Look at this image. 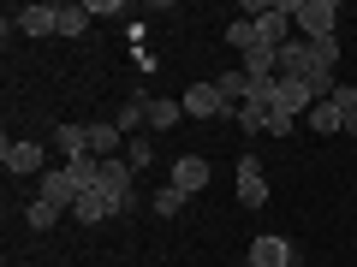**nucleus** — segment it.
Here are the masks:
<instances>
[{
  "mask_svg": "<svg viewBox=\"0 0 357 267\" xmlns=\"http://www.w3.org/2000/svg\"><path fill=\"white\" fill-rule=\"evenodd\" d=\"M333 65H340V36H328V42H304V36H292V42L280 48V77L310 83L321 102L333 95Z\"/></svg>",
  "mask_w": 357,
  "mask_h": 267,
  "instance_id": "f257e3e1",
  "label": "nucleus"
},
{
  "mask_svg": "<svg viewBox=\"0 0 357 267\" xmlns=\"http://www.w3.org/2000/svg\"><path fill=\"white\" fill-rule=\"evenodd\" d=\"M286 6H292V30L304 42L340 36V6H333V0H286Z\"/></svg>",
  "mask_w": 357,
  "mask_h": 267,
  "instance_id": "f03ea898",
  "label": "nucleus"
},
{
  "mask_svg": "<svg viewBox=\"0 0 357 267\" xmlns=\"http://www.w3.org/2000/svg\"><path fill=\"white\" fill-rule=\"evenodd\" d=\"M0 161H6V172H13V178H30V172H48V166H42V143H24V137H6V143H0Z\"/></svg>",
  "mask_w": 357,
  "mask_h": 267,
  "instance_id": "7ed1b4c3",
  "label": "nucleus"
},
{
  "mask_svg": "<svg viewBox=\"0 0 357 267\" xmlns=\"http://www.w3.org/2000/svg\"><path fill=\"white\" fill-rule=\"evenodd\" d=\"M131 178H137V172H131V166H126V154H119V161H102V178H96V184H102V191H107V202H114L119 214H126V208H131Z\"/></svg>",
  "mask_w": 357,
  "mask_h": 267,
  "instance_id": "20e7f679",
  "label": "nucleus"
},
{
  "mask_svg": "<svg viewBox=\"0 0 357 267\" xmlns=\"http://www.w3.org/2000/svg\"><path fill=\"white\" fill-rule=\"evenodd\" d=\"M232 184H238V202L244 208H268V178H262V161H256V154L238 161V178H232Z\"/></svg>",
  "mask_w": 357,
  "mask_h": 267,
  "instance_id": "39448f33",
  "label": "nucleus"
},
{
  "mask_svg": "<svg viewBox=\"0 0 357 267\" xmlns=\"http://www.w3.org/2000/svg\"><path fill=\"white\" fill-rule=\"evenodd\" d=\"M167 184H173V191H185V196L208 191V161H203V154H178L173 172H167Z\"/></svg>",
  "mask_w": 357,
  "mask_h": 267,
  "instance_id": "423d86ee",
  "label": "nucleus"
},
{
  "mask_svg": "<svg viewBox=\"0 0 357 267\" xmlns=\"http://www.w3.org/2000/svg\"><path fill=\"white\" fill-rule=\"evenodd\" d=\"M178 102H185V113H191V119H220V113H232L227 95H220L215 83H191L185 95H178Z\"/></svg>",
  "mask_w": 357,
  "mask_h": 267,
  "instance_id": "0eeeda50",
  "label": "nucleus"
},
{
  "mask_svg": "<svg viewBox=\"0 0 357 267\" xmlns=\"http://www.w3.org/2000/svg\"><path fill=\"white\" fill-rule=\"evenodd\" d=\"M321 102V95H316V89H310V83H298V77H280V89H274V113H310V107H316Z\"/></svg>",
  "mask_w": 357,
  "mask_h": 267,
  "instance_id": "6e6552de",
  "label": "nucleus"
},
{
  "mask_svg": "<svg viewBox=\"0 0 357 267\" xmlns=\"http://www.w3.org/2000/svg\"><path fill=\"white\" fill-rule=\"evenodd\" d=\"M107 214H119V208L107 202V191H102V184H89V191H77V202H72V220H77V226H102Z\"/></svg>",
  "mask_w": 357,
  "mask_h": 267,
  "instance_id": "1a4fd4ad",
  "label": "nucleus"
},
{
  "mask_svg": "<svg viewBox=\"0 0 357 267\" xmlns=\"http://www.w3.org/2000/svg\"><path fill=\"white\" fill-rule=\"evenodd\" d=\"M292 243L274 238V232H262V238H250V267H292Z\"/></svg>",
  "mask_w": 357,
  "mask_h": 267,
  "instance_id": "9d476101",
  "label": "nucleus"
},
{
  "mask_svg": "<svg viewBox=\"0 0 357 267\" xmlns=\"http://www.w3.org/2000/svg\"><path fill=\"white\" fill-rule=\"evenodd\" d=\"M89 154H96V161H119V154H126V131H119L114 119H96V125H89Z\"/></svg>",
  "mask_w": 357,
  "mask_h": 267,
  "instance_id": "9b49d317",
  "label": "nucleus"
},
{
  "mask_svg": "<svg viewBox=\"0 0 357 267\" xmlns=\"http://www.w3.org/2000/svg\"><path fill=\"white\" fill-rule=\"evenodd\" d=\"M36 184H42L36 196H42V202H54V208H72V202H77V184H72V172H66V166H48Z\"/></svg>",
  "mask_w": 357,
  "mask_h": 267,
  "instance_id": "f8f14e48",
  "label": "nucleus"
},
{
  "mask_svg": "<svg viewBox=\"0 0 357 267\" xmlns=\"http://www.w3.org/2000/svg\"><path fill=\"white\" fill-rule=\"evenodd\" d=\"M18 30L24 36H60V18H54V6H18Z\"/></svg>",
  "mask_w": 357,
  "mask_h": 267,
  "instance_id": "ddd939ff",
  "label": "nucleus"
},
{
  "mask_svg": "<svg viewBox=\"0 0 357 267\" xmlns=\"http://www.w3.org/2000/svg\"><path fill=\"white\" fill-rule=\"evenodd\" d=\"M54 18H60V36H84L89 30V0H60V6H54Z\"/></svg>",
  "mask_w": 357,
  "mask_h": 267,
  "instance_id": "4468645a",
  "label": "nucleus"
},
{
  "mask_svg": "<svg viewBox=\"0 0 357 267\" xmlns=\"http://www.w3.org/2000/svg\"><path fill=\"white\" fill-rule=\"evenodd\" d=\"M244 77H250V83L280 77V54H274V48H250V54H244Z\"/></svg>",
  "mask_w": 357,
  "mask_h": 267,
  "instance_id": "2eb2a0df",
  "label": "nucleus"
},
{
  "mask_svg": "<svg viewBox=\"0 0 357 267\" xmlns=\"http://www.w3.org/2000/svg\"><path fill=\"white\" fill-rule=\"evenodd\" d=\"M114 125L126 131V137H137V131L149 125V95H131V102H126V107L114 113Z\"/></svg>",
  "mask_w": 357,
  "mask_h": 267,
  "instance_id": "dca6fc26",
  "label": "nucleus"
},
{
  "mask_svg": "<svg viewBox=\"0 0 357 267\" xmlns=\"http://www.w3.org/2000/svg\"><path fill=\"white\" fill-rule=\"evenodd\" d=\"M304 119H310V131H316V137H333V131H345V113H340L333 102H316Z\"/></svg>",
  "mask_w": 357,
  "mask_h": 267,
  "instance_id": "f3484780",
  "label": "nucleus"
},
{
  "mask_svg": "<svg viewBox=\"0 0 357 267\" xmlns=\"http://www.w3.org/2000/svg\"><path fill=\"white\" fill-rule=\"evenodd\" d=\"M215 89L227 95V107H232V113H238V107H244V95H250V77H244V65H238V72H220V77H215Z\"/></svg>",
  "mask_w": 357,
  "mask_h": 267,
  "instance_id": "a211bd4d",
  "label": "nucleus"
},
{
  "mask_svg": "<svg viewBox=\"0 0 357 267\" xmlns=\"http://www.w3.org/2000/svg\"><path fill=\"white\" fill-rule=\"evenodd\" d=\"M178 119H185V102H161V95L149 102V131H173Z\"/></svg>",
  "mask_w": 357,
  "mask_h": 267,
  "instance_id": "6ab92c4d",
  "label": "nucleus"
},
{
  "mask_svg": "<svg viewBox=\"0 0 357 267\" xmlns=\"http://www.w3.org/2000/svg\"><path fill=\"white\" fill-rule=\"evenodd\" d=\"M54 143H60L66 161H77V154H89V125H60V137H54Z\"/></svg>",
  "mask_w": 357,
  "mask_h": 267,
  "instance_id": "aec40b11",
  "label": "nucleus"
},
{
  "mask_svg": "<svg viewBox=\"0 0 357 267\" xmlns=\"http://www.w3.org/2000/svg\"><path fill=\"white\" fill-rule=\"evenodd\" d=\"M126 166H131V172H143V166H155V143L143 137V131H137V137H126Z\"/></svg>",
  "mask_w": 357,
  "mask_h": 267,
  "instance_id": "412c9836",
  "label": "nucleus"
},
{
  "mask_svg": "<svg viewBox=\"0 0 357 267\" xmlns=\"http://www.w3.org/2000/svg\"><path fill=\"white\" fill-rule=\"evenodd\" d=\"M24 220H30V232H54L60 208H54V202H42V196H36V202H24Z\"/></svg>",
  "mask_w": 357,
  "mask_h": 267,
  "instance_id": "4be33fe9",
  "label": "nucleus"
},
{
  "mask_svg": "<svg viewBox=\"0 0 357 267\" xmlns=\"http://www.w3.org/2000/svg\"><path fill=\"white\" fill-rule=\"evenodd\" d=\"M227 42H232L238 54H250V48H256V24H250V18H232V24H227Z\"/></svg>",
  "mask_w": 357,
  "mask_h": 267,
  "instance_id": "5701e85b",
  "label": "nucleus"
},
{
  "mask_svg": "<svg viewBox=\"0 0 357 267\" xmlns=\"http://www.w3.org/2000/svg\"><path fill=\"white\" fill-rule=\"evenodd\" d=\"M268 113H274V107H256V102H244V107H238L232 119H238V125H244V131L256 137V131H268Z\"/></svg>",
  "mask_w": 357,
  "mask_h": 267,
  "instance_id": "b1692460",
  "label": "nucleus"
},
{
  "mask_svg": "<svg viewBox=\"0 0 357 267\" xmlns=\"http://www.w3.org/2000/svg\"><path fill=\"white\" fill-rule=\"evenodd\" d=\"M178 208H185V191H173V184H161V191H155V214H161V220H173Z\"/></svg>",
  "mask_w": 357,
  "mask_h": 267,
  "instance_id": "393cba45",
  "label": "nucleus"
},
{
  "mask_svg": "<svg viewBox=\"0 0 357 267\" xmlns=\"http://www.w3.org/2000/svg\"><path fill=\"white\" fill-rule=\"evenodd\" d=\"M328 102L340 107V113H351V107H357V89H351V83H333V95H328Z\"/></svg>",
  "mask_w": 357,
  "mask_h": 267,
  "instance_id": "a878e982",
  "label": "nucleus"
},
{
  "mask_svg": "<svg viewBox=\"0 0 357 267\" xmlns=\"http://www.w3.org/2000/svg\"><path fill=\"white\" fill-rule=\"evenodd\" d=\"M292 125H298L292 113H268V137H292Z\"/></svg>",
  "mask_w": 357,
  "mask_h": 267,
  "instance_id": "bb28decb",
  "label": "nucleus"
},
{
  "mask_svg": "<svg viewBox=\"0 0 357 267\" xmlns=\"http://www.w3.org/2000/svg\"><path fill=\"white\" fill-rule=\"evenodd\" d=\"M345 137H357V107H351V113H345Z\"/></svg>",
  "mask_w": 357,
  "mask_h": 267,
  "instance_id": "cd10ccee",
  "label": "nucleus"
}]
</instances>
